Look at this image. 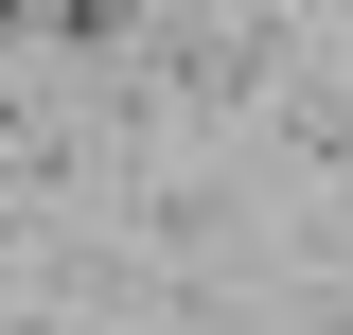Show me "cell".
Masks as SVG:
<instances>
[{"instance_id":"obj_1","label":"cell","mask_w":353,"mask_h":335,"mask_svg":"<svg viewBox=\"0 0 353 335\" xmlns=\"http://www.w3.org/2000/svg\"><path fill=\"white\" fill-rule=\"evenodd\" d=\"M0 335H88V318H0Z\"/></svg>"}]
</instances>
